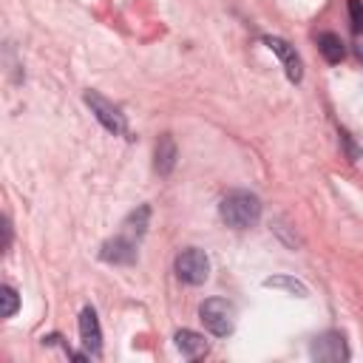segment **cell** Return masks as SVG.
<instances>
[{"instance_id":"6da1fadb","label":"cell","mask_w":363,"mask_h":363,"mask_svg":"<svg viewBox=\"0 0 363 363\" xmlns=\"http://www.w3.org/2000/svg\"><path fill=\"white\" fill-rule=\"evenodd\" d=\"M218 216L233 230L255 227L258 218H261V199L255 193H250V190H230L218 201Z\"/></svg>"},{"instance_id":"7a4b0ae2","label":"cell","mask_w":363,"mask_h":363,"mask_svg":"<svg viewBox=\"0 0 363 363\" xmlns=\"http://www.w3.org/2000/svg\"><path fill=\"white\" fill-rule=\"evenodd\" d=\"M199 318L207 326V332L216 335V337H227L235 329V306L227 298H207V301H201Z\"/></svg>"},{"instance_id":"3957f363","label":"cell","mask_w":363,"mask_h":363,"mask_svg":"<svg viewBox=\"0 0 363 363\" xmlns=\"http://www.w3.org/2000/svg\"><path fill=\"white\" fill-rule=\"evenodd\" d=\"M173 269H176V278L182 284H190V286H199L210 278V258L204 250L199 247H187L176 255L173 261Z\"/></svg>"},{"instance_id":"277c9868","label":"cell","mask_w":363,"mask_h":363,"mask_svg":"<svg viewBox=\"0 0 363 363\" xmlns=\"http://www.w3.org/2000/svg\"><path fill=\"white\" fill-rule=\"evenodd\" d=\"M82 99H85V105L91 108V113L96 116V122H99L105 130H111L113 136L128 133V119H125V113L119 111V105H113V102H111L108 96H102L99 91H85Z\"/></svg>"},{"instance_id":"5b68a950","label":"cell","mask_w":363,"mask_h":363,"mask_svg":"<svg viewBox=\"0 0 363 363\" xmlns=\"http://www.w3.org/2000/svg\"><path fill=\"white\" fill-rule=\"evenodd\" d=\"M261 43L281 60V65H284V71H286V79L289 82H301L303 79V62H301V57H298V51H295V45H289L284 37H275V34H264L261 37Z\"/></svg>"},{"instance_id":"8992f818","label":"cell","mask_w":363,"mask_h":363,"mask_svg":"<svg viewBox=\"0 0 363 363\" xmlns=\"http://www.w3.org/2000/svg\"><path fill=\"white\" fill-rule=\"evenodd\" d=\"M309 354L315 360H323V363H340V360H349V349H346V340L340 332H323L312 340L309 346Z\"/></svg>"},{"instance_id":"52a82bcc","label":"cell","mask_w":363,"mask_h":363,"mask_svg":"<svg viewBox=\"0 0 363 363\" xmlns=\"http://www.w3.org/2000/svg\"><path fill=\"white\" fill-rule=\"evenodd\" d=\"M99 258L105 264H133L136 261V241L116 233L113 238H108L102 247H99Z\"/></svg>"},{"instance_id":"ba28073f","label":"cell","mask_w":363,"mask_h":363,"mask_svg":"<svg viewBox=\"0 0 363 363\" xmlns=\"http://www.w3.org/2000/svg\"><path fill=\"white\" fill-rule=\"evenodd\" d=\"M79 340H82L88 354L102 352V329H99V318H96L94 306H85L79 312Z\"/></svg>"},{"instance_id":"9c48e42d","label":"cell","mask_w":363,"mask_h":363,"mask_svg":"<svg viewBox=\"0 0 363 363\" xmlns=\"http://www.w3.org/2000/svg\"><path fill=\"white\" fill-rule=\"evenodd\" d=\"M176 156H179V150H176L173 136L170 133H162L156 139V150H153V170L159 176H170L173 167H176Z\"/></svg>"},{"instance_id":"30bf717a","label":"cell","mask_w":363,"mask_h":363,"mask_svg":"<svg viewBox=\"0 0 363 363\" xmlns=\"http://www.w3.org/2000/svg\"><path fill=\"white\" fill-rule=\"evenodd\" d=\"M173 340H176V349H179L184 357H190V360L204 357V354L210 352V343L204 340V335H199V332H193V329H179V332L173 335Z\"/></svg>"},{"instance_id":"8fae6325","label":"cell","mask_w":363,"mask_h":363,"mask_svg":"<svg viewBox=\"0 0 363 363\" xmlns=\"http://www.w3.org/2000/svg\"><path fill=\"white\" fill-rule=\"evenodd\" d=\"M147 218H150V207L147 204H139L125 221H122V235H128V238H133L136 244H139V238L145 235V230H147Z\"/></svg>"},{"instance_id":"7c38bea8","label":"cell","mask_w":363,"mask_h":363,"mask_svg":"<svg viewBox=\"0 0 363 363\" xmlns=\"http://www.w3.org/2000/svg\"><path fill=\"white\" fill-rule=\"evenodd\" d=\"M318 48H320L323 60L332 62V65H337V62L346 57V45H343V40H340L335 31H323V34H318Z\"/></svg>"},{"instance_id":"4fadbf2b","label":"cell","mask_w":363,"mask_h":363,"mask_svg":"<svg viewBox=\"0 0 363 363\" xmlns=\"http://www.w3.org/2000/svg\"><path fill=\"white\" fill-rule=\"evenodd\" d=\"M264 286H269V289H286V292H292V295H298V298H306V295H309L306 284L298 281V278H292V275H272V278H264Z\"/></svg>"},{"instance_id":"5bb4252c","label":"cell","mask_w":363,"mask_h":363,"mask_svg":"<svg viewBox=\"0 0 363 363\" xmlns=\"http://www.w3.org/2000/svg\"><path fill=\"white\" fill-rule=\"evenodd\" d=\"M17 309H20V295H17V289L9 286V284H3V286H0V318H11Z\"/></svg>"},{"instance_id":"9a60e30c","label":"cell","mask_w":363,"mask_h":363,"mask_svg":"<svg viewBox=\"0 0 363 363\" xmlns=\"http://www.w3.org/2000/svg\"><path fill=\"white\" fill-rule=\"evenodd\" d=\"M349 20H352V31L360 34L363 31V0H349Z\"/></svg>"},{"instance_id":"2e32d148","label":"cell","mask_w":363,"mask_h":363,"mask_svg":"<svg viewBox=\"0 0 363 363\" xmlns=\"http://www.w3.org/2000/svg\"><path fill=\"white\" fill-rule=\"evenodd\" d=\"M340 142H343V147H346V156H349V162H357L360 150L354 147V142H352V136H349L346 130H340Z\"/></svg>"},{"instance_id":"e0dca14e","label":"cell","mask_w":363,"mask_h":363,"mask_svg":"<svg viewBox=\"0 0 363 363\" xmlns=\"http://www.w3.org/2000/svg\"><path fill=\"white\" fill-rule=\"evenodd\" d=\"M352 48H354V54H357V60L363 62V31H360V34H354V45H352Z\"/></svg>"}]
</instances>
